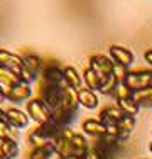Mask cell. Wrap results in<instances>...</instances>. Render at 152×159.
I'll return each mask as SVG.
<instances>
[{
    "label": "cell",
    "mask_w": 152,
    "mask_h": 159,
    "mask_svg": "<svg viewBox=\"0 0 152 159\" xmlns=\"http://www.w3.org/2000/svg\"><path fill=\"white\" fill-rule=\"evenodd\" d=\"M83 85L86 86V88L93 90V92H100V85H101V78L98 76L96 73H95L93 70L88 66L85 68V71H83Z\"/></svg>",
    "instance_id": "obj_20"
},
{
    "label": "cell",
    "mask_w": 152,
    "mask_h": 159,
    "mask_svg": "<svg viewBox=\"0 0 152 159\" xmlns=\"http://www.w3.org/2000/svg\"><path fill=\"white\" fill-rule=\"evenodd\" d=\"M113 159H117V157H113Z\"/></svg>",
    "instance_id": "obj_37"
},
{
    "label": "cell",
    "mask_w": 152,
    "mask_h": 159,
    "mask_svg": "<svg viewBox=\"0 0 152 159\" xmlns=\"http://www.w3.org/2000/svg\"><path fill=\"white\" fill-rule=\"evenodd\" d=\"M74 119H76V117L69 115L68 112H64L61 107H58L56 110H52V122H54L59 129H68Z\"/></svg>",
    "instance_id": "obj_21"
},
{
    "label": "cell",
    "mask_w": 152,
    "mask_h": 159,
    "mask_svg": "<svg viewBox=\"0 0 152 159\" xmlns=\"http://www.w3.org/2000/svg\"><path fill=\"white\" fill-rule=\"evenodd\" d=\"M122 117H123V113H122V110L117 105H105L98 112V120L101 124H105L106 127H115L120 122Z\"/></svg>",
    "instance_id": "obj_11"
},
{
    "label": "cell",
    "mask_w": 152,
    "mask_h": 159,
    "mask_svg": "<svg viewBox=\"0 0 152 159\" xmlns=\"http://www.w3.org/2000/svg\"><path fill=\"white\" fill-rule=\"evenodd\" d=\"M0 156H2V152H0Z\"/></svg>",
    "instance_id": "obj_36"
},
{
    "label": "cell",
    "mask_w": 152,
    "mask_h": 159,
    "mask_svg": "<svg viewBox=\"0 0 152 159\" xmlns=\"http://www.w3.org/2000/svg\"><path fill=\"white\" fill-rule=\"evenodd\" d=\"M71 146H73V151H74L76 156H83V154H86L91 149L88 137H86L83 132H76V130H74V134L71 135Z\"/></svg>",
    "instance_id": "obj_17"
},
{
    "label": "cell",
    "mask_w": 152,
    "mask_h": 159,
    "mask_svg": "<svg viewBox=\"0 0 152 159\" xmlns=\"http://www.w3.org/2000/svg\"><path fill=\"white\" fill-rule=\"evenodd\" d=\"M25 112L30 117V120L36 122V125H42V124L52 120V110L41 100L39 97H32L25 103Z\"/></svg>",
    "instance_id": "obj_2"
},
{
    "label": "cell",
    "mask_w": 152,
    "mask_h": 159,
    "mask_svg": "<svg viewBox=\"0 0 152 159\" xmlns=\"http://www.w3.org/2000/svg\"><path fill=\"white\" fill-rule=\"evenodd\" d=\"M63 88L64 86H54L49 85V83L41 81L39 86V98L47 105L51 110H56V108L61 105V97H63Z\"/></svg>",
    "instance_id": "obj_4"
},
{
    "label": "cell",
    "mask_w": 152,
    "mask_h": 159,
    "mask_svg": "<svg viewBox=\"0 0 152 159\" xmlns=\"http://www.w3.org/2000/svg\"><path fill=\"white\" fill-rule=\"evenodd\" d=\"M30 98H32V86L29 83L19 81L17 85L7 88V102H10L14 107L19 103H27Z\"/></svg>",
    "instance_id": "obj_5"
},
{
    "label": "cell",
    "mask_w": 152,
    "mask_h": 159,
    "mask_svg": "<svg viewBox=\"0 0 152 159\" xmlns=\"http://www.w3.org/2000/svg\"><path fill=\"white\" fill-rule=\"evenodd\" d=\"M3 139H12V141L19 142V129L12 127L7 120L0 122V141H3Z\"/></svg>",
    "instance_id": "obj_24"
},
{
    "label": "cell",
    "mask_w": 152,
    "mask_h": 159,
    "mask_svg": "<svg viewBox=\"0 0 152 159\" xmlns=\"http://www.w3.org/2000/svg\"><path fill=\"white\" fill-rule=\"evenodd\" d=\"M134 100L140 105V108H152V86L142 92H137L134 95Z\"/></svg>",
    "instance_id": "obj_25"
},
{
    "label": "cell",
    "mask_w": 152,
    "mask_h": 159,
    "mask_svg": "<svg viewBox=\"0 0 152 159\" xmlns=\"http://www.w3.org/2000/svg\"><path fill=\"white\" fill-rule=\"evenodd\" d=\"M135 93L132 92L128 86H125L123 83H118V86H117V90H115V93H113V98H115V102L117 100H125V98H134Z\"/></svg>",
    "instance_id": "obj_27"
},
{
    "label": "cell",
    "mask_w": 152,
    "mask_h": 159,
    "mask_svg": "<svg viewBox=\"0 0 152 159\" xmlns=\"http://www.w3.org/2000/svg\"><path fill=\"white\" fill-rule=\"evenodd\" d=\"M27 141H29V144H30L32 147H44V146H47V144L52 142L51 139H49L47 135H46L44 132L41 130L39 125H36V127L32 129V130H29Z\"/></svg>",
    "instance_id": "obj_18"
},
{
    "label": "cell",
    "mask_w": 152,
    "mask_h": 159,
    "mask_svg": "<svg viewBox=\"0 0 152 159\" xmlns=\"http://www.w3.org/2000/svg\"><path fill=\"white\" fill-rule=\"evenodd\" d=\"M5 120L10 124L12 127L15 129H25L29 125V120H30V117L27 115V112L25 110H22V108H19V107H9V108H5Z\"/></svg>",
    "instance_id": "obj_10"
},
{
    "label": "cell",
    "mask_w": 152,
    "mask_h": 159,
    "mask_svg": "<svg viewBox=\"0 0 152 159\" xmlns=\"http://www.w3.org/2000/svg\"><path fill=\"white\" fill-rule=\"evenodd\" d=\"M0 152H2V156H5L9 159H17L19 154H20L19 142L12 141V139H3V141H0Z\"/></svg>",
    "instance_id": "obj_19"
},
{
    "label": "cell",
    "mask_w": 152,
    "mask_h": 159,
    "mask_svg": "<svg viewBox=\"0 0 152 159\" xmlns=\"http://www.w3.org/2000/svg\"><path fill=\"white\" fill-rule=\"evenodd\" d=\"M88 66L95 73L98 75L100 78H106L112 75L113 71V61L110 59L108 54H103V52H96V54H91L88 59Z\"/></svg>",
    "instance_id": "obj_6"
},
{
    "label": "cell",
    "mask_w": 152,
    "mask_h": 159,
    "mask_svg": "<svg viewBox=\"0 0 152 159\" xmlns=\"http://www.w3.org/2000/svg\"><path fill=\"white\" fill-rule=\"evenodd\" d=\"M108 56L113 63H118V64H123V66L130 68L135 61V56L134 52L130 51L128 48L125 46H120V44H113V46L108 48Z\"/></svg>",
    "instance_id": "obj_8"
},
{
    "label": "cell",
    "mask_w": 152,
    "mask_h": 159,
    "mask_svg": "<svg viewBox=\"0 0 152 159\" xmlns=\"http://www.w3.org/2000/svg\"><path fill=\"white\" fill-rule=\"evenodd\" d=\"M19 81H22L20 76H19L15 71L9 70V68H3L0 66V85L5 86V88H10V86L17 85Z\"/></svg>",
    "instance_id": "obj_22"
},
{
    "label": "cell",
    "mask_w": 152,
    "mask_h": 159,
    "mask_svg": "<svg viewBox=\"0 0 152 159\" xmlns=\"http://www.w3.org/2000/svg\"><path fill=\"white\" fill-rule=\"evenodd\" d=\"M117 86H118V81L115 80L113 75H110L106 78H101V85H100V92L98 93H101V95H113Z\"/></svg>",
    "instance_id": "obj_26"
},
{
    "label": "cell",
    "mask_w": 152,
    "mask_h": 159,
    "mask_svg": "<svg viewBox=\"0 0 152 159\" xmlns=\"http://www.w3.org/2000/svg\"><path fill=\"white\" fill-rule=\"evenodd\" d=\"M81 159H100V156H98V154L95 152L93 149H90L86 154H83V156H81Z\"/></svg>",
    "instance_id": "obj_30"
},
{
    "label": "cell",
    "mask_w": 152,
    "mask_h": 159,
    "mask_svg": "<svg viewBox=\"0 0 152 159\" xmlns=\"http://www.w3.org/2000/svg\"><path fill=\"white\" fill-rule=\"evenodd\" d=\"M2 120H5V110L0 107V122H2Z\"/></svg>",
    "instance_id": "obj_32"
},
{
    "label": "cell",
    "mask_w": 152,
    "mask_h": 159,
    "mask_svg": "<svg viewBox=\"0 0 152 159\" xmlns=\"http://www.w3.org/2000/svg\"><path fill=\"white\" fill-rule=\"evenodd\" d=\"M41 78L44 83H49V85L64 86V68L58 63H49L42 68Z\"/></svg>",
    "instance_id": "obj_7"
},
{
    "label": "cell",
    "mask_w": 152,
    "mask_h": 159,
    "mask_svg": "<svg viewBox=\"0 0 152 159\" xmlns=\"http://www.w3.org/2000/svg\"><path fill=\"white\" fill-rule=\"evenodd\" d=\"M144 59H145L147 66H149V70L152 71V49H147L145 52H144Z\"/></svg>",
    "instance_id": "obj_29"
},
{
    "label": "cell",
    "mask_w": 152,
    "mask_h": 159,
    "mask_svg": "<svg viewBox=\"0 0 152 159\" xmlns=\"http://www.w3.org/2000/svg\"><path fill=\"white\" fill-rule=\"evenodd\" d=\"M3 102H7V88L0 85V103H3Z\"/></svg>",
    "instance_id": "obj_31"
},
{
    "label": "cell",
    "mask_w": 152,
    "mask_h": 159,
    "mask_svg": "<svg viewBox=\"0 0 152 159\" xmlns=\"http://www.w3.org/2000/svg\"><path fill=\"white\" fill-rule=\"evenodd\" d=\"M81 129H83V134L88 135L91 139H100L103 137L108 130V127L105 124H101L98 119H85L81 124Z\"/></svg>",
    "instance_id": "obj_13"
},
{
    "label": "cell",
    "mask_w": 152,
    "mask_h": 159,
    "mask_svg": "<svg viewBox=\"0 0 152 159\" xmlns=\"http://www.w3.org/2000/svg\"><path fill=\"white\" fill-rule=\"evenodd\" d=\"M0 66L9 68V70H12L19 75L22 68V56L17 54V52L9 51V49L0 48Z\"/></svg>",
    "instance_id": "obj_14"
},
{
    "label": "cell",
    "mask_w": 152,
    "mask_h": 159,
    "mask_svg": "<svg viewBox=\"0 0 152 159\" xmlns=\"http://www.w3.org/2000/svg\"><path fill=\"white\" fill-rule=\"evenodd\" d=\"M128 71H130V68L123 66V64H118V63H113V71H112V75L115 76V80H117L118 83H123V81H125Z\"/></svg>",
    "instance_id": "obj_28"
},
{
    "label": "cell",
    "mask_w": 152,
    "mask_h": 159,
    "mask_svg": "<svg viewBox=\"0 0 152 159\" xmlns=\"http://www.w3.org/2000/svg\"><path fill=\"white\" fill-rule=\"evenodd\" d=\"M61 108L64 112H68L69 115L76 117L79 108V98H78V90L69 88V86H64L63 88V97H61Z\"/></svg>",
    "instance_id": "obj_9"
},
{
    "label": "cell",
    "mask_w": 152,
    "mask_h": 159,
    "mask_svg": "<svg viewBox=\"0 0 152 159\" xmlns=\"http://www.w3.org/2000/svg\"><path fill=\"white\" fill-rule=\"evenodd\" d=\"M123 85L128 86L134 93L142 92V90H145V88H150L152 86V71L149 68H147V70H144V68L130 70L127 75V78H125V81H123Z\"/></svg>",
    "instance_id": "obj_3"
},
{
    "label": "cell",
    "mask_w": 152,
    "mask_h": 159,
    "mask_svg": "<svg viewBox=\"0 0 152 159\" xmlns=\"http://www.w3.org/2000/svg\"><path fill=\"white\" fill-rule=\"evenodd\" d=\"M117 107L122 110L123 115H132L135 117L140 112V105L137 103L134 98H125V100H117Z\"/></svg>",
    "instance_id": "obj_23"
},
{
    "label": "cell",
    "mask_w": 152,
    "mask_h": 159,
    "mask_svg": "<svg viewBox=\"0 0 152 159\" xmlns=\"http://www.w3.org/2000/svg\"><path fill=\"white\" fill-rule=\"evenodd\" d=\"M0 159H9V157H5V156H0Z\"/></svg>",
    "instance_id": "obj_35"
},
{
    "label": "cell",
    "mask_w": 152,
    "mask_h": 159,
    "mask_svg": "<svg viewBox=\"0 0 152 159\" xmlns=\"http://www.w3.org/2000/svg\"><path fill=\"white\" fill-rule=\"evenodd\" d=\"M135 125H137V120L135 117L132 115H123L120 119V122L115 125V134H117V139L120 142H125L128 137L132 135V132L135 130Z\"/></svg>",
    "instance_id": "obj_12"
},
{
    "label": "cell",
    "mask_w": 152,
    "mask_h": 159,
    "mask_svg": "<svg viewBox=\"0 0 152 159\" xmlns=\"http://www.w3.org/2000/svg\"><path fill=\"white\" fill-rule=\"evenodd\" d=\"M78 98H79V105L88 108V110H95V108H98V105H100L96 92L86 88V86H83V88L78 90Z\"/></svg>",
    "instance_id": "obj_15"
},
{
    "label": "cell",
    "mask_w": 152,
    "mask_h": 159,
    "mask_svg": "<svg viewBox=\"0 0 152 159\" xmlns=\"http://www.w3.org/2000/svg\"><path fill=\"white\" fill-rule=\"evenodd\" d=\"M64 86L74 90L83 88V75L74 66H64Z\"/></svg>",
    "instance_id": "obj_16"
},
{
    "label": "cell",
    "mask_w": 152,
    "mask_h": 159,
    "mask_svg": "<svg viewBox=\"0 0 152 159\" xmlns=\"http://www.w3.org/2000/svg\"><path fill=\"white\" fill-rule=\"evenodd\" d=\"M44 68V61L41 56L34 54V52H27L22 56V68L19 76L24 83L32 85L34 81H37V78L41 76V71Z\"/></svg>",
    "instance_id": "obj_1"
},
{
    "label": "cell",
    "mask_w": 152,
    "mask_h": 159,
    "mask_svg": "<svg viewBox=\"0 0 152 159\" xmlns=\"http://www.w3.org/2000/svg\"><path fill=\"white\" fill-rule=\"evenodd\" d=\"M59 159H81V156H76V154H73V156H66V157H59Z\"/></svg>",
    "instance_id": "obj_33"
},
{
    "label": "cell",
    "mask_w": 152,
    "mask_h": 159,
    "mask_svg": "<svg viewBox=\"0 0 152 159\" xmlns=\"http://www.w3.org/2000/svg\"><path fill=\"white\" fill-rule=\"evenodd\" d=\"M149 151H150V154H152V142H150V146H149Z\"/></svg>",
    "instance_id": "obj_34"
}]
</instances>
